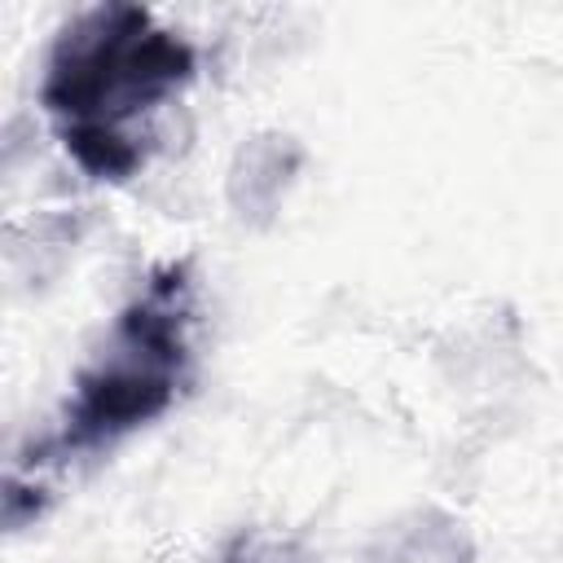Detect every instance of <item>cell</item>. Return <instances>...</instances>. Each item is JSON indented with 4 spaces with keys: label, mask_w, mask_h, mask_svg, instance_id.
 <instances>
[{
    "label": "cell",
    "mask_w": 563,
    "mask_h": 563,
    "mask_svg": "<svg viewBox=\"0 0 563 563\" xmlns=\"http://www.w3.org/2000/svg\"><path fill=\"white\" fill-rule=\"evenodd\" d=\"M194 79V48L158 31L145 9L106 4L84 13L44 75V106L62 123H123Z\"/></svg>",
    "instance_id": "obj_1"
},
{
    "label": "cell",
    "mask_w": 563,
    "mask_h": 563,
    "mask_svg": "<svg viewBox=\"0 0 563 563\" xmlns=\"http://www.w3.org/2000/svg\"><path fill=\"white\" fill-rule=\"evenodd\" d=\"M66 154L97 180H123L141 167V145L123 132V123H62Z\"/></svg>",
    "instance_id": "obj_2"
}]
</instances>
